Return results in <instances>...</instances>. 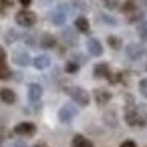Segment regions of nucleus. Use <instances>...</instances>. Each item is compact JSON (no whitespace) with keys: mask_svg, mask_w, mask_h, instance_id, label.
<instances>
[{"mask_svg":"<svg viewBox=\"0 0 147 147\" xmlns=\"http://www.w3.org/2000/svg\"><path fill=\"white\" fill-rule=\"evenodd\" d=\"M125 121H127L131 127H145V125H147V117L141 115L139 109H135V105H133L131 99H129V107H127V111H125Z\"/></svg>","mask_w":147,"mask_h":147,"instance_id":"nucleus-1","label":"nucleus"},{"mask_svg":"<svg viewBox=\"0 0 147 147\" xmlns=\"http://www.w3.org/2000/svg\"><path fill=\"white\" fill-rule=\"evenodd\" d=\"M67 93L73 97V101L77 103V105H81V107H87L89 105V101H91V97H89V93L85 91V89H81V87H69L67 89Z\"/></svg>","mask_w":147,"mask_h":147,"instance_id":"nucleus-2","label":"nucleus"},{"mask_svg":"<svg viewBox=\"0 0 147 147\" xmlns=\"http://www.w3.org/2000/svg\"><path fill=\"white\" fill-rule=\"evenodd\" d=\"M67 14H69V10H67V4H59L55 10H51L49 18H51V22H53V24H57V26H63V24H65V20H67Z\"/></svg>","mask_w":147,"mask_h":147,"instance_id":"nucleus-3","label":"nucleus"},{"mask_svg":"<svg viewBox=\"0 0 147 147\" xmlns=\"http://www.w3.org/2000/svg\"><path fill=\"white\" fill-rule=\"evenodd\" d=\"M121 10L125 12V16H127V20H131V22H141V10L135 6V2H125L123 6H121Z\"/></svg>","mask_w":147,"mask_h":147,"instance_id":"nucleus-4","label":"nucleus"},{"mask_svg":"<svg viewBox=\"0 0 147 147\" xmlns=\"http://www.w3.org/2000/svg\"><path fill=\"white\" fill-rule=\"evenodd\" d=\"M34 22H36V14H34V12H30V10H20V12H16V24H18V26L30 28V26H34Z\"/></svg>","mask_w":147,"mask_h":147,"instance_id":"nucleus-5","label":"nucleus"},{"mask_svg":"<svg viewBox=\"0 0 147 147\" xmlns=\"http://www.w3.org/2000/svg\"><path fill=\"white\" fill-rule=\"evenodd\" d=\"M75 115H77V107H75L73 103H67V105H63V107L59 109V119H61L63 123H71V121L75 119Z\"/></svg>","mask_w":147,"mask_h":147,"instance_id":"nucleus-6","label":"nucleus"},{"mask_svg":"<svg viewBox=\"0 0 147 147\" xmlns=\"http://www.w3.org/2000/svg\"><path fill=\"white\" fill-rule=\"evenodd\" d=\"M125 53H127V59H131V61H139V59L145 55L143 47H141V45H137V42H131V45H127Z\"/></svg>","mask_w":147,"mask_h":147,"instance_id":"nucleus-7","label":"nucleus"},{"mask_svg":"<svg viewBox=\"0 0 147 147\" xmlns=\"http://www.w3.org/2000/svg\"><path fill=\"white\" fill-rule=\"evenodd\" d=\"M14 133H16V135H26V137H30V135L36 133V127H34V123H18V125L14 127Z\"/></svg>","mask_w":147,"mask_h":147,"instance_id":"nucleus-8","label":"nucleus"},{"mask_svg":"<svg viewBox=\"0 0 147 147\" xmlns=\"http://www.w3.org/2000/svg\"><path fill=\"white\" fill-rule=\"evenodd\" d=\"M12 61H14L18 67H28V65H30V55H28L26 51H14Z\"/></svg>","mask_w":147,"mask_h":147,"instance_id":"nucleus-9","label":"nucleus"},{"mask_svg":"<svg viewBox=\"0 0 147 147\" xmlns=\"http://www.w3.org/2000/svg\"><path fill=\"white\" fill-rule=\"evenodd\" d=\"M87 51H89L91 57H101L103 55V47H101V42L97 38H89L87 40Z\"/></svg>","mask_w":147,"mask_h":147,"instance_id":"nucleus-10","label":"nucleus"},{"mask_svg":"<svg viewBox=\"0 0 147 147\" xmlns=\"http://www.w3.org/2000/svg\"><path fill=\"white\" fill-rule=\"evenodd\" d=\"M61 36H63V40H65L69 47H77V30H75V28H63Z\"/></svg>","mask_w":147,"mask_h":147,"instance_id":"nucleus-11","label":"nucleus"},{"mask_svg":"<svg viewBox=\"0 0 147 147\" xmlns=\"http://www.w3.org/2000/svg\"><path fill=\"white\" fill-rule=\"evenodd\" d=\"M93 75H95L97 79H107V77L111 75V69H109V65H107V63H99V65H95Z\"/></svg>","mask_w":147,"mask_h":147,"instance_id":"nucleus-12","label":"nucleus"},{"mask_svg":"<svg viewBox=\"0 0 147 147\" xmlns=\"http://www.w3.org/2000/svg\"><path fill=\"white\" fill-rule=\"evenodd\" d=\"M40 97H42V87H40V85H36V83L28 85V99H30L32 103H38V101H40Z\"/></svg>","mask_w":147,"mask_h":147,"instance_id":"nucleus-13","label":"nucleus"},{"mask_svg":"<svg viewBox=\"0 0 147 147\" xmlns=\"http://www.w3.org/2000/svg\"><path fill=\"white\" fill-rule=\"evenodd\" d=\"M32 65H34L38 71H45V69H49V67H51V59H49L47 55H38V57H34V59H32Z\"/></svg>","mask_w":147,"mask_h":147,"instance_id":"nucleus-14","label":"nucleus"},{"mask_svg":"<svg viewBox=\"0 0 147 147\" xmlns=\"http://www.w3.org/2000/svg\"><path fill=\"white\" fill-rule=\"evenodd\" d=\"M95 101L103 107V105H107V103L111 101V93H109L107 89H97V91H95Z\"/></svg>","mask_w":147,"mask_h":147,"instance_id":"nucleus-15","label":"nucleus"},{"mask_svg":"<svg viewBox=\"0 0 147 147\" xmlns=\"http://www.w3.org/2000/svg\"><path fill=\"white\" fill-rule=\"evenodd\" d=\"M42 49H55L57 47V38L53 36V34H49V32H45L42 36H40V42H38Z\"/></svg>","mask_w":147,"mask_h":147,"instance_id":"nucleus-16","label":"nucleus"},{"mask_svg":"<svg viewBox=\"0 0 147 147\" xmlns=\"http://www.w3.org/2000/svg\"><path fill=\"white\" fill-rule=\"evenodd\" d=\"M71 143H73V147H93V143L87 137H83V135H75Z\"/></svg>","mask_w":147,"mask_h":147,"instance_id":"nucleus-17","label":"nucleus"},{"mask_svg":"<svg viewBox=\"0 0 147 147\" xmlns=\"http://www.w3.org/2000/svg\"><path fill=\"white\" fill-rule=\"evenodd\" d=\"M0 99L10 105V103L16 101V95H14V91H10V89H0Z\"/></svg>","mask_w":147,"mask_h":147,"instance_id":"nucleus-18","label":"nucleus"},{"mask_svg":"<svg viewBox=\"0 0 147 147\" xmlns=\"http://www.w3.org/2000/svg\"><path fill=\"white\" fill-rule=\"evenodd\" d=\"M75 28H77L79 32H89L91 26H89V20H87L85 16H79V18L75 20Z\"/></svg>","mask_w":147,"mask_h":147,"instance_id":"nucleus-19","label":"nucleus"},{"mask_svg":"<svg viewBox=\"0 0 147 147\" xmlns=\"http://www.w3.org/2000/svg\"><path fill=\"white\" fill-rule=\"evenodd\" d=\"M137 34H139V38H141L143 42H147V22H145V20H141V22L137 24Z\"/></svg>","mask_w":147,"mask_h":147,"instance_id":"nucleus-20","label":"nucleus"},{"mask_svg":"<svg viewBox=\"0 0 147 147\" xmlns=\"http://www.w3.org/2000/svg\"><path fill=\"white\" fill-rule=\"evenodd\" d=\"M105 123H107V125H111V127H115V125H117V115H115V111L105 113Z\"/></svg>","mask_w":147,"mask_h":147,"instance_id":"nucleus-21","label":"nucleus"},{"mask_svg":"<svg viewBox=\"0 0 147 147\" xmlns=\"http://www.w3.org/2000/svg\"><path fill=\"white\" fill-rule=\"evenodd\" d=\"M18 38H20V34H18L16 30H8V32L4 34V40H6V42H16Z\"/></svg>","mask_w":147,"mask_h":147,"instance_id":"nucleus-22","label":"nucleus"},{"mask_svg":"<svg viewBox=\"0 0 147 147\" xmlns=\"http://www.w3.org/2000/svg\"><path fill=\"white\" fill-rule=\"evenodd\" d=\"M107 42H109V47H111V49H121V40H119L117 36H109V38H107Z\"/></svg>","mask_w":147,"mask_h":147,"instance_id":"nucleus-23","label":"nucleus"},{"mask_svg":"<svg viewBox=\"0 0 147 147\" xmlns=\"http://www.w3.org/2000/svg\"><path fill=\"white\" fill-rule=\"evenodd\" d=\"M79 67H81V65L73 61V63H67V67H65V71H67V73H77V71H79Z\"/></svg>","mask_w":147,"mask_h":147,"instance_id":"nucleus-24","label":"nucleus"},{"mask_svg":"<svg viewBox=\"0 0 147 147\" xmlns=\"http://www.w3.org/2000/svg\"><path fill=\"white\" fill-rule=\"evenodd\" d=\"M12 6V2H10V0H0V14H4L8 8Z\"/></svg>","mask_w":147,"mask_h":147,"instance_id":"nucleus-25","label":"nucleus"},{"mask_svg":"<svg viewBox=\"0 0 147 147\" xmlns=\"http://www.w3.org/2000/svg\"><path fill=\"white\" fill-rule=\"evenodd\" d=\"M12 77V73H10V69L6 67V69H0V81H6V79H10Z\"/></svg>","mask_w":147,"mask_h":147,"instance_id":"nucleus-26","label":"nucleus"},{"mask_svg":"<svg viewBox=\"0 0 147 147\" xmlns=\"http://www.w3.org/2000/svg\"><path fill=\"white\" fill-rule=\"evenodd\" d=\"M139 91H141V95L147 97V79H141L139 81Z\"/></svg>","mask_w":147,"mask_h":147,"instance_id":"nucleus-27","label":"nucleus"},{"mask_svg":"<svg viewBox=\"0 0 147 147\" xmlns=\"http://www.w3.org/2000/svg\"><path fill=\"white\" fill-rule=\"evenodd\" d=\"M6 53H4V49L2 47H0V69H6Z\"/></svg>","mask_w":147,"mask_h":147,"instance_id":"nucleus-28","label":"nucleus"},{"mask_svg":"<svg viewBox=\"0 0 147 147\" xmlns=\"http://www.w3.org/2000/svg\"><path fill=\"white\" fill-rule=\"evenodd\" d=\"M101 20L107 22V24H117V20H115L113 16H109V14H101Z\"/></svg>","mask_w":147,"mask_h":147,"instance_id":"nucleus-29","label":"nucleus"},{"mask_svg":"<svg viewBox=\"0 0 147 147\" xmlns=\"http://www.w3.org/2000/svg\"><path fill=\"white\" fill-rule=\"evenodd\" d=\"M24 42H26L28 47H36V38H34V34H28V36H24Z\"/></svg>","mask_w":147,"mask_h":147,"instance_id":"nucleus-30","label":"nucleus"},{"mask_svg":"<svg viewBox=\"0 0 147 147\" xmlns=\"http://www.w3.org/2000/svg\"><path fill=\"white\" fill-rule=\"evenodd\" d=\"M103 4H105L107 8H111V10L119 6V2H117V0H103Z\"/></svg>","mask_w":147,"mask_h":147,"instance_id":"nucleus-31","label":"nucleus"},{"mask_svg":"<svg viewBox=\"0 0 147 147\" xmlns=\"http://www.w3.org/2000/svg\"><path fill=\"white\" fill-rule=\"evenodd\" d=\"M121 147H137V145H135V141L127 139V141H123V143H121Z\"/></svg>","mask_w":147,"mask_h":147,"instance_id":"nucleus-32","label":"nucleus"},{"mask_svg":"<svg viewBox=\"0 0 147 147\" xmlns=\"http://www.w3.org/2000/svg\"><path fill=\"white\" fill-rule=\"evenodd\" d=\"M10 147H28V145H26V143H22V141H14Z\"/></svg>","mask_w":147,"mask_h":147,"instance_id":"nucleus-33","label":"nucleus"},{"mask_svg":"<svg viewBox=\"0 0 147 147\" xmlns=\"http://www.w3.org/2000/svg\"><path fill=\"white\" fill-rule=\"evenodd\" d=\"M30 2H32V0H20V4H22V6H28Z\"/></svg>","mask_w":147,"mask_h":147,"instance_id":"nucleus-34","label":"nucleus"},{"mask_svg":"<svg viewBox=\"0 0 147 147\" xmlns=\"http://www.w3.org/2000/svg\"><path fill=\"white\" fill-rule=\"evenodd\" d=\"M34 147H47V145H45V143H36Z\"/></svg>","mask_w":147,"mask_h":147,"instance_id":"nucleus-35","label":"nucleus"},{"mask_svg":"<svg viewBox=\"0 0 147 147\" xmlns=\"http://www.w3.org/2000/svg\"><path fill=\"white\" fill-rule=\"evenodd\" d=\"M0 141H2V137H0Z\"/></svg>","mask_w":147,"mask_h":147,"instance_id":"nucleus-36","label":"nucleus"}]
</instances>
